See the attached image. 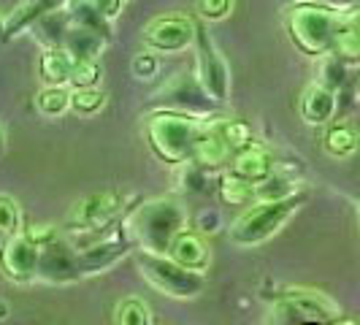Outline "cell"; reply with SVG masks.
Returning a JSON list of instances; mask_svg holds the SVG:
<instances>
[{
	"instance_id": "obj_35",
	"label": "cell",
	"mask_w": 360,
	"mask_h": 325,
	"mask_svg": "<svg viewBox=\"0 0 360 325\" xmlns=\"http://www.w3.org/2000/svg\"><path fill=\"white\" fill-rule=\"evenodd\" d=\"M92 8L101 14V17L106 19V22H114V19L122 14V0H87Z\"/></svg>"
},
{
	"instance_id": "obj_21",
	"label": "cell",
	"mask_w": 360,
	"mask_h": 325,
	"mask_svg": "<svg viewBox=\"0 0 360 325\" xmlns=\"http://www.w3.org/2000/svg\"><path fill=\"white\" fill-rule=\"evenodd\" d=\"M108 38L98 36L92 30H84V27H76L71 25L68 36L63 41V46L76 57V60H98V54L106 49Z\"/></svg>"
},
{
	"instance_id": "obj_28",
	"label": "cell",
	"mask_w": 360,
	"mask_h": 325,
	"mask_svg": "<svg viewBox=\"0 0 360 325\" xmlns=\"http://www.w3.org/2000/svg\"><path fill=\"white\" fill-rule=\"evenodd\" d=\"M103 79V65L98 60H79L68 79V90H92L101 87Z\"/></svg>"
},
{
	"instance_id": "obj_1",
	"label": "cell",
	"mask_w": 360,
	"mask_h": 325,
	"mask_svg": "<svg viewBox=\"0 0 360 325\" xmlns=\"http://www.w3.org/2000/svg\"><path fill=\"white\" fill-rule=\"evenodd\" d=\"M120 228L136 253L168 255L174 238L187 228V209L174 196H158L130 209Z\"/></svg>"
},
{
	"instance_id": "obj_38",
	"label": "cell",
	"mask_w": 360,
	"mask_h": 325,
	"mask_svg": "<svg viewBox=\"0 0 360 325\" xmlns=\"http://www.w3.org/2000/svg\"><path fill=\"white\" fill-rule=\"evenodd\" d=\"M6 312H8V309H6V304H0V320H6V317H8Z\"/></svg>"
},
{
	"instance_id": "obj_41",
	"label": "cell",
	"mask_w": 360,
	"mask_h": 325,
	"mask_svg": "<svg viewBox=\"0 0 360 325\" xmlns=\"http://www.w3.org/2000/svg\"><path fill=\"white\" fill-rule=\"evenodd\" d=\"M358 95H360V76H358Z\"/></svg>"
},
{
	"instance_id": "obj_6",
	"label": "cell",
	"mask_w": 360,
	"mask_h": 325,
	"mask_svg": "<svg viewBox=\"0 0 360 325\" xmlns=\"http://www.w3.org/2000/svg\"><path fill=\"white\" fill-rule=\"evenodd\" d=\"M193 54H195V82L203 95L212 103H225L231 98V68L200 19L195 22Z\"/></svg>"
},
{
	"instance_id": "obj_4",
	"label": "cell",
	"mask_w": 360,
	"mask_h": 325,
	"mask_svg": "<svg viewBox=\"0 0 360 325\" xmlns=\"http://www.w3.org/2000/svg\"><path fill=\"white\" fill-rule=\"evenodd\" d=\"M304 203H307L304 190L290 196V198L255 200L252 206H247L241 215L236 217V222L231 225V241L241 250H252V247L266 244L269 238H274L288 225Z\"/></svg>"
},
{
	"instance_id": "obj_29",
	"label": "cell",
	"mask_w": 360,
	"mask_h": 325,
	"mask_svg": "<svg viewBox=\"0 0 360 325\" xmlns=\"http://www.w3.org/2000/svg\"><path fill=\"white\" fill-rule=\"evenodd\" d=\"M106 106V92L101 87L92 90H71V111L76 117H92Z\"/></svg>"
},
{
	"instance_id": "obj_5",
	"label": "cell",
	"mask_w": 360,
	"mask_h": 325,
	"mask_svg": "<svg viewBox=\"0 0 360 325\" xmlns=\"http://www.w3.org/2000/svg\"><path fill=\"white\" fill-rule=\"evenodd\" d=\"M136 266L144 282L171 298H195L206 290V274L179 266L171 255L136 253Z\"/></svg>"
},
{
	"instance_id": "obj_27",
	"label": "cell",
	"mask_w": 360,
	"mask_h": 325,
	"mask_svg": "<svg viewBox=\"0 0 360 325\" xmlns=\"http://www.w3.org/2000/svg\"><path fill=\"white\" fill-rule=\"evenodd\" d=\"M295 193H301V187L295 184V179H290V177L279 174V171L274 177H269L266 181L255 184V200H279L290 198Z\"/></svg>"
},
{
	"instance_id": "obj_19",
	"label": "cell",
	"mask_w": 360,
	"mask_h": 325,
	"mask_svg": "<svg viewBox=\"0 0 360 325\" xmlns=\"http://www.w3.org/2000/svg\"><path fill=\"white\" fill-rule=\"evenodd\" d=\"M233 158V152L228 149V144L222 141L219 130L214 125H206L203 133H200L198 144H195V155H193V162L200 165V168H209V171H217V168H228V162Z\"/></svg>"
},
{
	"instance_id": "obj_20",
	"label": "cell",
	"mask_w": 360,
	"mask_h": 325,
	"mask_svg": "<svg viewBox=\"0 0 360 325\" xmlns=\"http://www.w3.org/2000/svg\"><path fill=\"white\" fill-rule=\"evenodd\" d=\"M217 198L222 206H252L255 203V184L231 171L219 174L217 179Z\"/></svg>"
},
{
	"instance_id": "obj_7",
	"label": "cell",
	"mask_w": 360,
	"mask_h": 325,
	"mask_svg": "<svg viewBox=\"0 0 360 325\" xmlns=\"http://www.w3.org/2000/svg\"><path fill=\"white\" fill-rule=\"evenodd\" d=\"M125 200L120 193L106 190V193H90L84 198H79L71 206V212L65 217L63 231L65 234H79V236H101L108 228H114L120 222L122 206Z\"/></svg>"
},
{
	"instance_id": "obj_15",
	"label": "cell",
	"mask_w": 360,
	"mask_h": 325,
	"mask_svg": "<svg viewBox=\"0 0 360 325\" xmlns=\"http://www.w3.org/2000/svg\"><path fill=\"white\" fill-rule=\"evenodd\" d=\"M228 171L236 174V177H241V179L252 181V184H260L269 177H274L279 168H276V158L271 155L266 146L252 144L250 149H244V152H238V155L231 158Z\"/></svg>"
},
{
	"instance_id": "obj_8",
	"label": "cell",
	"mask_w": 360,
	"mask_h": 325,
	"mask_svg": "<svg viewBox=\"0 0 360 325\" xmlns=\"http://www.w3.org/2000/svg\"><path fill=\"white\" fill-rule=\"evenodd\" d=\"M342 317L333 298L314 288H288L279 293L274 320L279 325H304V323H333Z\"/></svg>"
},
{
	"instance_id": "obj_3",
	"label": "cell",
	"mask_w": 360,
	"mask_h": 325,
	"mask_svg": "<svg viewBox=\"0 0 360 325\" xmlns=\"http://www.w3.org/2000/svg\"><path fill=\"white\" fill-rule=\"evenodd\" d=\"M342 22L344 17L339 11L317 0H301L285 8V30L290 44L311 60H323L333 54V41Z\"/></svg>"
},
{
	"instance_id": "obj_43",
	"label": "cell",
	"mask_w": 360,
	"mask_h": 325,
	"mask_svg": "<svg viewBox=\"0 0 360 325\" xmlns=\"http://www.w3.org/2000/svg\"><path fill=\"white\" fill-rule=\"evenodd\" d=\"M122 3H130V0H122Z\"/></svg>"
},
{
	"instance_id": "obj_34",
	"label": "cell",
	"mask_w": 360,
	"mask_h": 325,
	"mask_svg": "<svg viewBox=\"0 0 360 325\" xmlns=\"http://www.w3.org/2000/svg\"><path fill=\"white\" fill-rule=\"evenodd\" d=\"M22 234L27 236V238H30V241L36 244L38 250H41V247H46L49 241H54V238L60 236V231H57L54 225H49V222H36V225H30V228H25Z\"/></svg>"
},
{
	"instance_id": "obj_11",
	"label": "cell",
	"mask_w": 360,
	"mask_h": 325,
	"mask_svg": "<svg viewBox=\"0 0 360 325\" xmlns=\"http://www.w3.org/2000/svg\"><path fill=\"white\" fill-rule=\"evenodd\" d=\"M38 279L49 285H71L79 282V260H76V247L65 236H57L46 247H41L38 255Z\"/></svg>"
},
{
	"instance_id": "obj_30",
	"label": "cell",
	"mask_w": 360,
	"mask_h": 325,
	"mask_svg": "<svg viewBox=\"0 0 360 325\" xmlns=\"http://www.w3.org/2000/svg\"><path fill=\"white\" fill-rule=\"evenodd\" d=\"M344 82H347V63L336 54H328L320 60V76H317V84H323L328 90L339 92Z\"/></svg>"
},
{
	"instance_id": "obj_13",
	"label": "cell",
	"mask_w": 360,
	"mask_h": 325,
	"mask_svg": "<svg viewBox=\"0 0 360 325\" xmlns=\"http://www.w3.org/2000/svg\"><path fill=\"white\" fill-rule=\"evenodd\" d=\"M65 6H68V0H19L14 11L3 19V38L11 41V38L27 33L41 19H46L54 11H63Z\"/></svg>"
},
{
	"instance_id": "obj_39",
	"label": "cell",
	"mask_w": 360,
	"mask_h": 325,
	"mask_svg": "<svg viewBox=\"0 0 360 325\" xmlns=\"http://www.w3.org/2000/svg\"><path fill=\"white\" fill-rule=\"evenodd\" d=\"M0 41H6V38H3V17H0Z\"/></svg>"
},
{
	"instance_id": "obj_2",
	"label": "cell",
	"mask_w": 360,
	"mask_h": 325,
	"mask_svg": "<svg viewBox=\"0 0 360 325\" xmlns=\"http://www.w3.org/2000/svg\"><path fill=\"white\" fill-rule=\"evenodd\" d=\"M206 125L209 122L198 120L195 114L162 108L146 117V144L152 149V155L165 165H187L193 162L195 144Z\"/></svg>"
},
{
	"instance_id": "obj_33",
	"label": "cell",
	"mask_w": 360,
	"mask_h": 325,
	"mask_svg": "<svg viewBox=\"0 0 360 325\" xmlns=\"http://www.w3.org/2000/svg\"><path fill=\"white\" fill-rule=\"evenodd\" d=\"M158 68H160L158 54L149 52V49L139 52L133 60H130V71H133V76H136L139 82H149V79H155V76H158Z\"/></svg>"
},
{
	"instance_id": "obj_24",
	"label": "cell",
	"mask_w": 360,
	"mask_h": 325,
	"mask_svg": "<svg viewBox=\"0 0 360 325\" xmlns=\"http://www.w3.org/2000/svg\"><path fill=\"white\" fill-rule=\"evenodd\" d=\"M217 130H219V136H222V141L228 144V149L238 155V152H244V149H250L255 141V127L247 122V120H222V122H217Z\"/></svg>"
},
{
	"instance_id": "obj_12",
	"label": "cell",
	"mask_w": 360,
	"mask_h": 325,
	"mask_svg": "<svg viewBox=\"0 0 360 325\" xmlns=\"http://www.w3.org/2000/svg\"><path fill=\"white\" fill-rule=\"evenodd\" d=\"M38 250L36 244L25 234L8 236L0 244V271L17 282V285H27L38 279Z\"/></svg>"
},
{
	"instance_id": "obj_42",
	"label": "cell",
	"mask_w": 360,
	"mask_h": 325,
	"mask_svg": "<svg viewBox=\"0 0 360 325\" xmlns=\"http://www.w3.org/2000/svg\"><path fill=\"white\" fill-rule=\"evenodd\" d=\"M358 215H360V203H358Z\"/></svg>"
},
{
	"instance_id": "obj_14",
	"label": "cell",
	"mask_w": 360,
	"mask_h": 325,
	"mask_svg": "<svg viewBox=\"0 0 360 325\" xmlns=\"http://www.w3.org/2000/svg\"><path fill=\"white\" fill-rule=\"evenodd\" d=\"M168 255H171L179 266H184V269H190V271H198V274H206V271L212 269V247H209V241H206L198 231H190V228H184V231L174 238Z\"/></svg>"
},
{
	"instance_id": "obj_18",
	"label": "cell",
	"mask_w": 360,
	"mask_h": 325,
	"mask_svg": "<svg viewBox=\"0 0 360 325\" xmlns=\"http://www.w3.org/2000/svg\"><path fill=\"white\" fill-rule=\"evenodd\" d=\"M320 144H323L325 155H330V158H336V160H347V158H352V155L358 152L360 133L352 122H347V120H333V122L325 125L323 141H320Z\"/></svg>"
},
{
	"instance_id": "obj_40",
	"label": "cell",
	"mask_w": 360,
	"mask_h": 325,
	"mask_svg": "<svg viewBox=\"0 0 360 325\" xmlns=\"http://www.w3.org/2000/svg\"><path fill=\"white\" fill-rule=\"evenodd\" d=\"M304 325H328V323H304Z\"/></svg>"
},
{
	"instance_id": "obj_17",
	"label": "cell",
	"mask_w": 360,
	"mask_h": 325,
	"mask_svg": "<svg viewBox=\"0 0 360 325\" xmlns=\"http://www.w3.org/2000/svg\"><path fill=\"white\" fill-rule=\"evenodd\" d=\"M76 57L65 46H46L41 52L38 63V76L44 82V87H68L73 68H76Z\"/></svg>"
},
{
	"instance_id": "obj_36",
	"label": "cell",
	"mask_w": 360,
	"mask_h": 325,
	"mask_svg": "<svg viewBox=\"0 0 360 325\" xmlns=\"http://www.w3.org/2000/svg\"><path fill=\"white\" fill-rule=\"evenodd\" d=\"M328 325H360V320H355V317H336L333 323Z\"/></svg>"
},
{
	"instance_id": "obj_26",
	"label": "cell",
	"mask_w": 360,
	"mask_h": 325,
	"mask_svg": "<svg viewBox=\"0 0 360 325\" xmlns=\"http://www.w3.org/2000/svg\"><path fill=\"white\" fill-rule=\"evenodd\" d=\"M114 325H152V309L146 307L144 298L127 295L117 304Z\"/></svg>"
},
{
	"instance_id": "obj_44",
	"label": "cell",
	"mask_w": 360,
	"mask_h": 325,
	"mask_svg": "<svg viewBox=\"0 0 360 325\" xmlns=\"http://www.w3.org/2000/svg\"><path fill=\"white\" fill-rule=\"evenodd\" d=\"M358 22H360V14H358Z\"/></svg>"
},
{
	"instance_id": "obj_16",
	"label": "cell",
	"mask_w": 360,
	"mask_h": 325,
	"mask_svg": "<svg viewBox=\"0 0 360 325\" xmlns=\"http://www.w3.org/2000/svg\"><path fill=\"white\" fill-rule=\"evenodd\" d=\"M298 111H301V120L311 127H325L328 122H333V114H336V92L311 82L301 92V101H298Z\"/></svg>"
},
{
	"instance_id": "obj_37",
	"label": "cell",
	"mask_w": 360,
	"mask_h": 325,
	"mask_svg": "<svg viewBox=\"0 0 360 325\" xmlns=\"http://www.w3.org/2000/svg\"><path fill=\"white\" fill-rule=\"evenodd\" d=\"M3 149H6V136H3V127H0V155H3Z\"/></svg>"
},
{
	"instance_id": "obj_25",
	"label": "cell",
	"mask_w": 360,
	"mask_h": 325,
	"mask_svg": "<svg viewBox=\"0 0 360 325\" xmlns=\"http://www.w3.org/2000/svg\"><path fill=\"white\" fill-rule=\"evenodd\" d=\"M36 108L49 120L63 117L65 111H71V90L68 87H44V90H38Z\"/></svg>"
},
{
	"instance_id": "obj_9",
	"label": "cell",
	"mask_w": 360,
	"mask_h": 325,
	"mask_svg": "<svg viewBox=\"0 0 360 325\" xmlns=\"http://www.w3.org/2000/svg\"><path fill=\"white\" fill-rule=\"evenodd\" d=\"M141 41L155 54H179L193 49L195 41V22L179 14L152 19L141 33Z\"/></svg>"
},
{
	"instance_id": "obj_23",
	"label": "cell",
	"mask_w": 360,
	"mask_h": 325,
	"mask_svg": "<svg viewBox=\"0 0 360 325\" xmlns=\"http://www.w3.org/2000/svg\"><path fill=\"white\" fill-rule=\"evenodd\" d=\"M333 54L342 57L344 63H358L360 60V22L355 17H344L342 27L333 41Z\"/></svg>"
},
{
	"instance_id": "obj_31",
	"label": "cell",
	"mask_w": 360,
	"mask_h": 325,
	"mask_svg": "<svg viewBox=\"0 0 360 325\" xmlns=\"http://www.w3.org/2000/svg\"><path fill=\"white\" fill-rule=\"evenodd\" d=\"M19 222H22V215H19V203L11 196L0 193V236H17L22 234L19 231Z\"/></svg>"
},
{
	"instance_id": "obj_10",
	"label": "cell",
	"mask_w": 360,
	"mask_h": 325,
	"mask_svg": "<svg viewBox=\"0 0 360 325\" xmlns=\"http://www.w3.org/2000/svg\"><path fill=\"white\" fill-rule=\"evenodd\" d=\"M127 253H133V247L127 244L125 234L120 228V222L114 228H108L101 238H95L90 244L76 250V260H79V274L82 276H95L103 271L114 269L122 257H127Z\"/></svg>"
},
{
	"instance_id": "obj_22",
	"label": "cell",
	"mask_w": 360,
	"mask_h": 325,
	"mask_svg": "<svg viewBox=\"0 0 360 325\" xmlns=\"http://www.w3.org/2000/svg\"><path fill=\"white\" fill-rule=\"evenodd\" d=\"M65 11H68L71 25L84 27V30H92V33H98V36H103V38H111V22H106V19L101 17L87 0H68Z\"/></svg>"
},
{
	"instance_id": "obj_32",
	"label": "cell",
	"mask_w": 360,
	"mask_h": 325,
	"mask_svg": "<svg viewBox=\"0 0 360 325\" xmlns=\"http://www.w3.org/2000/svg\"><path fill=\"white\" fill-rule=\"evenodd\" d=\"M233 11V0H195V14L200 22H219Z\"/></svg>"
}]
</instances>
